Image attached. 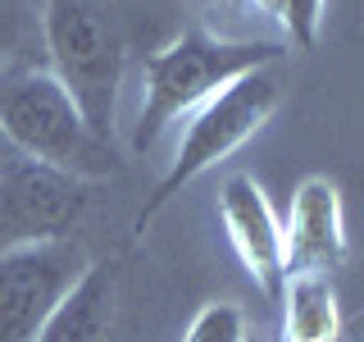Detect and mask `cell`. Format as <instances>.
I'll return each mask as SVG.
<instances>
[{"instance_id": "2e32d148", "label": "cell", "mask_w": 364, "mask_h": 342, "mask_svg": "<svg viewBox=\"0 0 364 342\" xmlns=\"http://www.w3.org/2000/svg\"><path fill=\"white\" fill-rule=\"evenodd\" d=\"M9 160H14V151H9V142H5V137H0V174H5V169H9Z\"/></svg>"}, {"instance_id": "3957f363", "label": "cell", "mask_w": 364, "mask_h": 342, "mask_svg": "<svg viewBox=\"0 0 364 342\" xmlns=\"http://www.w3.org/2000/svg\"><path fill=\"white\" fill-rule=\"evenodd\" d=\"M0 137L9 151L32 165L60 169L77 182L114 174L109 137H100L68 96V87L50 68H23L0 87Z\"/></svg>"}, {"instance_id": "9c48e42d", "label": "cell", "mask_w": 364, "mask_h": 342, "mask_svg": "<svg viewBox=\"0 0 364 342\" xmlns=\"http://www.w3.org/2000/svg\"><path fill=\"white\" fill-rule=\"evenodd\" d=\"M119 315V279L109 265H87L73 292L55 306L37 342H109Z\"/></svg>"}, {"instance_id": "7c38bea8", "label": "cell", "mask_w": 364, "mask_h": 342, "mask_svg": "<svg viewBox=\"0 0 364 342\" xmlns=\"http://www.w3.org/2000/svg\"><path fill=\"white\" fill-rule=\"evenodd\" d=\"M182 342H250L246 311L237 301H205L200 311L191 315Z\"/></svg>"}, {"instance_id": "8992f818", "label": "cell", "mask_w": 364, "mask_h": 342, "mask_svg": "<svg viewBox=\"0 0 364 342\" xmlns=\"http://www.w3.org/2000/svg\"><path fill=\"white\" fill-rule=\"evenodd\" d=\"M91 182H77L60 169L32 165L14 155L0 174V228H14L18 242L28 237H68L87 210Z\"/></svg>"}, {"instance_id": "7a4b0ae2", "label": "cell", "mask_w": 364, "mask_h": 342, "mask_svg": "<svg viewBox=\"0 0 364 342\" xmlns=\"http://www.w3.org/2000/svg\"><path fill=\"white\" fill-rule=\"evenodd\" d=\"M41 51L100 137L114 133L128 28L119 0H41Z\"/></svg>"}, {"instance_id": "ba28073f", "label": "cell", "mask_w": 364, "mask_h": 342, "mask_svg": "<svg viewBox=\"0 0 364 342\" xmlns=\"http://www.w3.org/2000/svg\"><path fill=\"white\" fill-rule=\"evenodd\" d=\"M219 219L246 274L259 283V292L278 301L282 279H287V265H282V219L273 214L264 187L250 174H232L219 187Z\"/></svg>"}, {"instance_id": "5bb4252c", "label": "cell", "mask_w": 364, "mask_h": 342, "mask_svg": "<svg viewBox=\"0 0 364 342\" xmlns=\"http://www.w3.org/2000/svg\"><path fill=\"white\" fill-rule=\"evenodd\" d=\"M205 9H210V14H223V19H237L242 14V9L250 5V0H200Z\"/></svg>"}, {"instance_id": "4fadbf2b", "label": "cell", "mask_w": 364, "mask_h": 342, "mask_svg": "<svg viewBox=\"0 0 364 342\" xmlns=\"http://www.w3.org/2000/svg\"><path fill=\"white\" fill-rule=\"evenodd\" d=\"M323 5L328 0H282V9H278L273 23L287 32V41L296 51H310L318 41V28H323Z\"/></svg>"}, {"instance_id": "9a60e30c", "label": "cell", "mask_w": 364, "mask_h": 342, "mask_svg": "<svg viewBox=\"0 0 364 342\" xmlns=\"http://www.w3.org/2000/svg\"><path fill=\"white\" fill-rule=\"evenodd\" d=\"M250 5H259L269 19H278V9H282V0H250Z\"/></svg>"}, {"instance_id": "52a82bcc", "label": "cell", "mask_w": 364, "mask_h": 342, "mask_svg": "<svg viewBox=\"0 0 364 342\" xmlns=\"http://www.w3.org/2000/svg\"><path fill=\"white\" fill-rule=\"evenodd\" d=\"M346 260V210L341 187L328 174L296 182L282 219V265L287 274H337Z\"/></svg>"}, {"instance_id": "8fae6325", "label": "cell", "mask_w": 364, "mask_h": 342, "mask_svg": "<svg viewBox=\"0 0 364 342\" xmlns=\"http://www.w3.org/2000/svg\"><path fill=\"white\" fill-rule=\"evenodd\" d=\"M41 51V5L37 0H0V68L23 64Z\"/></svg>"}, {"instance_id": "277c9868", "label": "cell", "mask_w": 364, "mask_h": 342, "mask_svg": "<svg viewBox=\"0 0 364 342\" xmlns=\"http://www.w3.org/2000/svg\"><path fill=\"white\" fill-rule=\"evenodd\" d=\"M278 105H282V83L269 64V68H255V73L237 78V83L223 87L214 100H205L196 114H187V128L178 137V151L168 160L164 178L155 182V192L141 201V210H136V233H146V224H151L182 187H191L205 169H214L219 160L242 151L250 137L278 114Z\"/></svg>"}, {"instance_id": "5b68a950", "label": "cell", "mask_w": 364, "mask_h": 342, "mask_svg": "<svg viewBox=\"0 0 364 342\" xmlns=\"http://www.w3.org/2000/svg\"><path fill=\"white\" fill-rule=\"evenodd\" d=\"M87 265V247L73 237L9 242L0 251V342H37Z\"/></svg>"}, {"instance_id": "e0dca14e", "label": "cell", "mask_w": 364, "mask_h": 342, "mask_svg": "<svg viewBox=\"0 0 364 342\" xmlns=\"http://www.w3.org/2000/svg\"><path fill=\"white\" fill-rule=\"evenodd\" d=\"M0 78H5V68H0Z\"/></svg>"}, {"instance_id": "6da1fadb", "label": "cell", "mask_w": 364, "mask_h": 342, "mask_svg": "<svg viewBox=\"0 0 364 342\" xmlns=\"http://www.w3.org/2000/svg\"><path fill=\"white\" fill-rule=\"evenodd\" d=\"M282 55L287 51L278 41H232L205 28L178 32L141 64V110L132 123V151L146 155L178 119L196 114L205 100H214L237 78L278 64Z\"/></svg>"}, {"instance_id": "30bf717a", "label": "cell", "mask_w": 364, "mask_h": 342, "mask_svg": "<svg viewBox=\"0 0 364 342\" xmlns=\"http://www.w3.org/2000/svg\"><path fill=\"white\" fill-rule=\"evenodd\" d=\"M278 306H282L278 342H337L341 338V306H337L333 274H287Z\"/></svg>"}]
</instances>
